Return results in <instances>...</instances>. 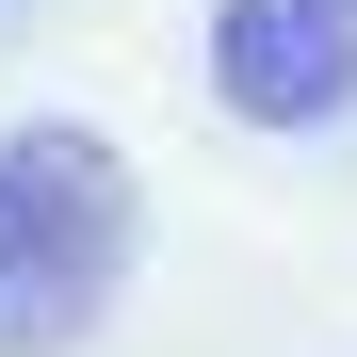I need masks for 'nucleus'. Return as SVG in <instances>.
Here are the masks:
<instances>
[{
  "instance_id": "nucleus-1",
  "label": "nucleus",
  "mask_w": 357,
  "mask_h": 357,
  "mask_svg": "<svg viewBox=\"0 0 357 357\" xmlns=\"http://www.w3.org/2000/svg\"><path fill=\"white\" fill-rule=\"evenodd\" d=\"M130 162H114L82 114H33V130H0V357H66L98 341L114 276H130Z\"/></svg>"
},
{
  "instance_id": "nucleus-2",
  "label": "nucleus",
  "mask_w": 357,
  "mask_h": 357,
  "mask_svg": "<svg viewBox=\"0 0 357 357\" xmlns=\"http://www.w3.org/2000/svg\"><path fill=\"white\" fill-rule=\"evenodd\" d=\"M211 98L244 130H325L357 114V0H227L211 17Z\"/></svg>"
}]
</instances>
